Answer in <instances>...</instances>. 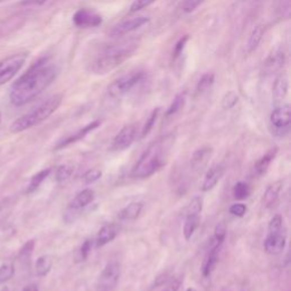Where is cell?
<instances>
[{"instance_id":"6da1fadb","label":"cell","mask_w":291,"mask_h":291,"mask_svg":"<svg viewBox=\"0 0 291 291\" xmlns=\"http://www.w3.org/2000/svg\"><path fill=\"white\" fill-rule=\"evenodd\" d=\"M57 74L56 65L49 63L47 58L40 59L12 85L10 92L12 104L23 106L33 100L54 82Z\"/></svg>"},{"instance_id":"7a4b0ae2","label":"cell","mask_w":291,"mask_h":291,"mask_svg":"<svg viewBox=\"0 0 291 291\" xmlns=\"http://www.w3.org/2000/svg\"><path fill=\"white\" fill-rule=\"evenodd\" d=\"M174 142L175 136L173 134L161 136L152 142L135 163L132 175L136 179H147L164 168L169 161Z\"/></svg>"},{"instance_id":"3957f363","label":"cell","mask_w":291,"mask_h":291,"mask_svg":"<svg viewBox=\"0 0 291 291\" xmlns=\"http://www.w3.org/2000/svg\"><path fill=\"white\" fill-rule=\"evenodd\" d=\"M139 48V41L129 40L121 44L112 45L102 49L97 56L89 64L88 70L92 74L105 75L107 73L114 71L127 61L136 49Z\"/></svg>"},{"instance_id":"277c9868","label":"cell","mask_w":291,"mask_h":291,"mask_svg":"<svg viewBox=\"0 0 291 291\" xmlns=\"http://www.w3.org/2000/svg\"><path fill=\"white\" fill-rule=\"evenodd\" d=\"M63 97L61 95H55L49 97L48 99L42 101L41 104L32 108L30 112L24 114L16 119V121L12 124L10 130L13 133H19L33 127L44 122L45 119L48 118L50 115H53L56 112L57 108L62 104Z\"/></svg>"},{"instance_id":"5b68a950","label":"cell","mask_w":291,"mask_h":291,"mask_svg":"<svg viewBox=\"0 0 291 291\" xmlns=\"http://www.w3.org/2000/svg\"><path fill=\"white\" fill-rule=\"evenodd\" d=\"M144 78V73L136 71L131 72L129 74L123 75L117 80H115L114 82L108 87V93L110 97L113 98H119L125 95L132 89L136 87L141 81Z\"/></svg>"},{"instance_id":"8992f818","label":"cell","mask_w":291,"mask_h":291,"mask_svg":"<svg viewBox=\"0 0 291 291\" xmlns=\"http://www.w3.org/2000/svg\"><path fill=\"white\" fill-rule=\"evenodd\" d=\"M28 54L21 53L13 55L0 62V85L11 81L20 72L27 62Z\"/></svg>"},{"instance_id":"52a82bcc","label":"cell","mask_w":291,"mask_h":291,"mask_svg":"<svg viewBox=\"0 0 291 291\" xmlns=\"http://www.w3.org/2000/svg\"><path fill=\"white\" fill-rule=\"evenodd\" d=\"M122 268L121 264L118 262H109L102 269L101 274L99 276V286L100 291H114L119 282L121 277Z\"/></svg>"},{"instance_id":"ba28073f","label":"cell","mask_w":291,"mask_h":291,"mask_svg":"<svg viewBox=\"0 0 291 291\" xmlns=\"http://www.w3.org/2000/svg\"><path fill=\"white\" fill-rule=\"evenodd\" d=\"M149 22L148 17L144 16H138V17H133V19L123 21L117 25H115L113 28L112 31H110V37L113 38H118V37H123L125 34H129L131 32L135 31L139 28L143 27L144 24H147Z\"/></svg>"},{"instance_id":"9c48e42d","label":"cell","mask_w":291,"mask_h":291,"mask_svg":"<svg viewBox=\"0 0 291 291\" xmlns=\"http://www.w3.org/2000/svg\"><path fill=\"white\" fill-rule=\"evenodd\" d=\"M269 122L272 126L276 130L288 131L291 124V107L285 104L277 107L273 110L271 116H269Z\"/></svg>"},{"instance_id":"30bf717a","label":"cell","mask_w":291,"mask_h":291,"mask_svg":"<svg viewBox=\"0 0 291 291\" xmlns=\"http://www.w3.org/2000/svg\"><path fill=\"white\" fill-rule=\"evenodd\" d=\"M136 135V127L134 124H127L119 130L118 133L115 135L113 140V149L114 151H124L129 148L133 143Z\"/></svg>"},{"instance_id":"8fae6325","label":"cell","mask_w":291,"mask_h":291,"mask_svg":"<svg viewBox=\"0 0 291 291\" xmlns=\"http://www.w3.org/2000/svg\"><path fill=\"white\" fill-rule=\"evenodd\" d=\"M73 22L78 28H96L101 24L102 19L96 12L82 8V10L76 12L74 16H73Z\"/></svg>"},{"instance_id":"7c38bea8","label":"cell","mask_w":291,"mask_h":291,"mask_svg":"<svg viewBox=\"0 0 291 291\" xmlns=\"http://www.w3.org/2000/svg\"><path fill=\"white\" fill-rule=\"evenodd\" d=\"M285 55L283 49L276 48L268 55L263 63V73L265 75H272L279 72L284 65Z\"/></svg>"},{"instance_id":"4fadbf2b","label":"cell","mask_w":291,"mask_h":291,"mask_svg":"<svg viewBox=\"0 0 291 291\" xmlns=\"http://www.w3.org/2000/svg\"><path fill=\"white\" fill-rule=\"evenodd\" d=\"M286 245V237L281 232H268L267 237L264 240V249L269 255H277L283 251Z\"/></svg>"},{"instance_id":"5bb4252c","label":"cell","mask_w":291,"mask_h":291,"mask_svg":"<svg viewBox=\"0 0 291 291\" xmlns=\"http://www.w3.org/2000/svg\"><path fill=\"white\" fill-rule=\"evenodd\" d=\"M212 156H213V148L211 145H203V147L197 149V151L192 154L190 160V165L192 170L196 171V172L203 171L207 166Z\"/></svg>"},{"instance_id":"9a60e30c","label":"cell","mask_w":291,"mask_h":291,"mask_svg":"<svg viewBox=\"0 0 291 291\" xmlns=\"http://www.w3.org/2000/svg\"><path fill=\"white\" fill-rule=\"evenodd\" d=\"M100 124H101L100 121H93L91 123L87 124V125H85L84 127H82V129H80L78 132H75L74 134L67 136L66 139H64L63 141H61V142L56 145V149L65 148V147H67V145L75 143V142H78V141L84 139L85 136H87L89 133H91L93 130H96L97 127H99Z\"/></svg>"},{"instance_id":"2e32d148","label":"cell","mask_w":291,"mask_h":291,"mask_svg":"<svg viewBox=\"0 0 291 291\" xmlns=\"http://www.w3.org/2000/svg\"><path fill=\"white\" fill-rule=\"evenodd\" d=\"M221 247L222 245H218V243L213 242L211 249H209L208 254L206 255V257H205V260L203 263L202 272H203L204 277L211 276V274L214 272V269H215L216 265L218 263V259H220Z\"/></svg>"},{"instance_id":"e0dca14e","label":"cell","mask_w":291,"mask_h":291,"mask_svg":"<svg viewBox=\"0 0 291 291\" xmlns=\"http://www.w3.org/2000/svg\"><path fill=\"white\" fill-rule=\"evenodd\" d=\"M225 172V169L223 165L218 164L213 166V168L209 169L207 171L206 175H205L204 178V181H203V185H202V190L204 192H207L209 190L214 189V188L216 187V185L218 182H220V180L223 178Z\"/></svg>"},{"instance_id":"ac0fdd59","label":"cell","mask_w":291,"mask_h":291,"mask_svg":"<svg viewBox=\"0 0 291 291\" xmlns=\"http://www.w3.org/2000/svg\"><path fill=\"white\" fill-rule=\"evenodd\" d=\"M119 228L116 224H106L99 230L96 238V247H104L107 243L112 242L115 238L117 237Z\"/></svg>"},{"instance_id":"d6986e66","label":"cell","mask_w":291,"mask_h":291,"mask_svg":"<svg viewBox=\"0 0 291 291\" xmlns=\"http://www.w3.org/2000/svg\"><path fill=\"white\" fill-rule=\"evenodd\" d=\"M95 199V191L90 188L83 189L73 198L72 202L70 203V209L72 211H80L84 207H87L88 205L91 204Z\"/></svg>"},{"instance_id":"ffe728a7","label":"cell","mask_w":291,"mask_h":291,"mask_svg":"<svg viewBox=\"0 0 291 291\" xmlns=\"http://www.w3.org/2000/svg\"><path fill=\"white\" fill-rule=\"evenodd\" d=\"M277 154V148H272L265 154L264 156H262L259 160L255 163L254 165V174L256 177H262L265 173L267 172V170L269 168V165L272 164V162L274 161V158L276 157Z\"/></svg>"},{"instance_id":"44dd1931","label":"cell","mask_w":291,"mask_h":291,"mask_svg":"<svg viewBox=\"0 0 291 291\" xmlns=\"http://www.w3.org/2000/svg\"><path fill=\"white\" fill-rule=\"evenodd\" d=\"M282 188H283V182L282 181H276L267 187V189L265 190L263 197V202L265 204V206L271 207L276 203V200L279 199L280 197Z\"/></svg>"},{"instance_id":"7402d4cb","label":"cell","mask_w":291,"mask_h":291,"mask_svg":"<svg viewBox=\"0 0 291 291\" xmlns=\"http://www.w3.org/2000/svg\"><path fill=\"white\" fill-rule=\"evenodd\" d=\"M142 208H143L142 203L140 202L131 203L118 213V218L123 221H133L135 218L139 217L141 212H142Z\"/></svg>"},{"instance_id":"603a6c76","label":"cell","mask_w":291,"mask_h":291,"mask_svg":"<svg viewBox=\"0 0 291 291\" xmlns=\"http://www.w3.org/2000/svg\"><path fill=\"white\" fill-rule=\"evenodd\" d=\"M288 91H289L288 79L283 75L277 76L274 81V84H273V98H274L276 101L283 100L286 95H288Z\"/></svg>"},{"instance_id":"cb8c5ba5","label":"cell","mask_w":291,"mask_h":291,"mask_svg":"<svg viewBox=\"0 0 291 291\" xmlns=\"http://www.w3.org/2000/svg\"><path fill=\"white\" fill-rule=\"evenodd\" d=\"M200 222L199 215H189L186 217L185 224H183V235H185L186 240H190L192 235L196 232V230L198 229Z\"/></svg>"},{"instance_id":"d4e9b609","label":"cell","mask_w":291,"mask_h":291,"mask_svg":"<svg viewBox=\"0 0 291 291\" xmlns=\"http://www.w3.org/2000/svg\"><path fill=\"white\" fill-rule=\"evenodd\" d=\"M50 172H51V169H45L40 171V172H38L37 174H34L31 178V180H30V182L28 185L27 194H32V192L36 191L38 188L41 186V183L49 177Z\"/></svg>"},{"instance_id":"484cf974","label":"cell","mask_w":291,"mask_h":291,"mask_svg":"<svg viewBox=\"0 0 291 291\" xmlns=\"http://www.w3.org/2000/svg\"><path fill=\"white\" fill-rule=\"evenodd\" d=\"M53 267V258L49 255H44L37 259L36 262V273L38 276L44 277L50 272Z\"/></svg>"},{"instance_id":"4316f807","label":"cell","mask_w":291,"mask_h":291,"mask_svg":"<svg viewBox=\"0 0 291 291\" xmlns=\"http://www.w3.org/2000/svg\"><path fill=\"white\" fill-rule=\"evenodd\" d=\"M264 36V28L262 25H257L254 30L249 37V40H248V45H247V49L248 53H252L256 48H257L258 45L260 44V41L263 39Z\"/></svg>"},{"instance_id":"83f0119b","label":"cell","mask_w":291,"mask_h":291,"mask_svg":"<svg viewBox=\"0 0 291 291\" xmlns=\"http://www.w3.org/2000/svg\"><path fill=\"white\" fill-rule=\"evenodd\" d=\"M232 195L235 199L238 200H245L250 195V188L246 182H237L233 187Z\"/></svg>"},{"instance_id":"f1b7e54d","label":"cell","mask_w":291,"mask_h":291,"mask_svg":"<svg viewBox=\"0 0 291 291\" xmlns=\"http://www.w3.org/2000/svg\"><path fill=\"white\" fill-rule=\"evenodd\" d=\"M158 113H160V108H156L155 110H153L151 115H149V117H148L147 121H145L142 130H141L140 139L145 138V136L151 133L154 125H155V123H156V119L158 117Z\"/></svg>"},{"instance_id":"f546056e","label":"cell","mask_w":291,"mask_h":291,"mask_svg":"<svg viewBox=\"0 0 291 291\" xmlns=\"http://www.w3.org/2000/svg\"><path fill=\"white\" fill-rule=\"evenodd\" d=\"M203 198L202 197H195L190 200L187 207V216L189 215H200L203 211Z\"/></svg>"},{"instance_id":"4dcf8cb0","label":"cell","mask_w":291,"mask_h":291,"mask_svg":"<svg viewBox=\"0 0 291 291\" xmlns=\"http://www.w3.org/2000/svg\"><path fill=\"white\" fill-rule=\"evenodd\" d=\"M185 101H186L185 93H180V95L175 97L173 102L169 107V109L166 110V116L170 117V116H172V115L177 114L179 110L182 108L183 105H185Z\"/></svg>"},{"instance_id":"1f68e13d","label":"cell","mask_w":291,"mask_h":291,"mask_svg":"<svg viewBox=\"0 0 291 291\" xmlns=\"http://www.w3.org/2000/svg\"><path fill=\"white\" fill-rule=\"evenodd\" d=\"M214 81H215V76H214V74H212V73H206V74H204L202 78H200L198 84H197V90H198V92L208 91L214 84Z\"/></svg>"},{"instance_id":"d6a6232c","label":"cell","mask_w":291,"mask_h":291,"mask_svg":"<svg viewBox=\"0 0 291 291\" xmlns=\"http://www.w3.org/2000/svg\"><path fill=\"white\" fill-rule=\"evenodd\" d=\"M73 172H74V168H73L72 165H68V164L61 165L56 171L57 182L63 183V182L67 181V180L71 178V175L73 174Z\"/></svg>"},{"instance_id":"836d02e7","label":"cell","mask_w":291,"mask_h":291,"mask_svg":"<svg viewBox=\"0 0 291 291\" xmlns=\"http://www.w3.org/2000/svg\"><path fill=\"white\" fill-rule=\"evenodd\" d=\"M91 250H92V240L87 239L80 247L78 255H76V262H84V260L89 257V255L91 254Z\"/></svg>"},{"instance_id":"e575fe53","label":"cell","mask_w":291,"mask_h":291,"mask_svg":"<svg viewBox=\"0 0 291 291\" xmlns=\"http://www.w3.org/2000/svg\"><path fill=\"white\" fill-rule=\"evenodd\" d=\"M15 268L12 263H5L0 266V283L11 280L14 275Z\"/></svg>"},{"instance_id":"d590c367","label":"cell","mask_w":291,"mask_h":291,"mask_svg":"<svg viewBox=\"0 0 291 291\" xmlns=\"http://www.w3.org/2000/svg\"><path fill=\"white\" fill-rule=\"evenodd\" d=\"M226 238V226L224 223H218L214 230V243H218V245H223Z\"/></svg>"},{"instance_id":"8d00e7d4","label":"cell","mask_w":291,"mask_h":291,"mask_svg":"<svg viewBox=\"0 0 291 291\" xmlns=\"http://www.w3.org/2000/svg\"><path fill=\"white\" fill-rule=\"evenodd\" d=\"M102 172L100 170L98 169H91V170H88L87 172H85L82 175V181L85 183V185H91V183H95L96 181H98L101 178Z\"/></svg>"},{"instance_id":"74e56055","label":"cell","mask_w":291,"mask_h":291,"mask_svg":"<svg viewBox=\"0 0 291 291\" xmlns=\"http://www.w3.org/2000/svg\"><path fill=\"white\" fill-rule=\"evenodd\" d=\"M283 229V217L280 214L273 216L268 223V232H281Z\"/></svg>"},{"instance_id":"f35d334b","label":"cell","mask_w":291,"mask_h":291,"mask_svg":"<svg viewBox=\"0 0 291 291\" xmlns=\"http://www.w3.org/2000/svg\"><path fill=\"white\" fill-rule=\"evenodd\" d=\"M238 100H239V97L237 93L233 91H230L226 93V95L223 97V99H222V107H223L224 109L233 108V107L237 105Z\"/></svg>"},{"instance_id":"ab89813d","label":"cell","mask_w":291,"mask_h":291,"mask_svg":"<svg viewBox=\"0 0 291 291\" xmlns=\"http://www.w3.org/2000/svg\"><path fill=\"white\" fill-rule=\"evenodd\" d=\"M205 0H185L182 5V11L186 13V14H189L192 13L195 10H197Z\"/></svg>"},{"instance_id":"60d3db41","label":"cell","mask_w":291,"mask_h":291,"mask_svg":"<svg viewBox=\"0 0 291 291\" xmlns=\"http://www.w3.org/2000/svg\"><path fill=\"white\" fill-rule=\"evenodd\" d=\"M229 212L232 214V215L237 216V217H243V216H245V214L247 213V206H246L245 204H242V203L233 204L232 206L230 207Z\"/></svg>"},{"instance_id":"b9f144b4","label":"cell","mask_w":291,"mask_h":291,"mask_svg":"<svg viewBox=\"0 0 291 291\" xmlns=\"http://www.w3.org/2000/svg\"><path fill=\"white\" fill-rule=\"evenodd\" d=\"M156 0H134L133 4H132V6L130 8V12L131 13H136L141 10H144L145 7L151 6L153 3H155Z\"/></svg>"},{"instance_id":"7bdbcfd3","label":"cell","mask_w":291,"mask_h":291,"mask_svg":"<svg viewBox=\"0 0 291 291\" xmlns=\"http://www.w3.org/2000/svg\"><path fill=\"white\" fill-rule=\"evenodd\" d=\"M182 279L181 277H173V279H170L165 283V288L163 291H179L180 286L182 284Z\"/></svg>"},{"instance_id":"ee69618b","label":"cell","mask_w":291,"mask_h":291,"mask_svg":"<svg viewBox=\"0 0 291 291\" xmlns=\"http://www.w3.org/2000/svg\"><path fill=\"white\" fill-rule=\"evenodd\" d=\"M34 245H36V242H34V240H30V241H28L27 243H25L22 249H21V256H22V257L25 258V259H28V258L31 257L33 249H34Z\"/></svg>"},{"instance_id":"f6af8a7d","label":"cell","mask_w":291,"mask_h":291,"mask_svg":"<svg viewBox=\"0 0 291 291\" xmlns=\"http://www.w3.org/2000/svg\"><path fill=\"white\" fill-rule=\"evenodd\" d=\"M188 39H189V38H188V36L183 37L182 39H180V41L178 42L177 46H175V48H174V57H178V56H180V55H181L182 50H183V48H185V45L187 44Z\"/></svg>"},{"instance_id":"bcb514c9","label":"cell","mask_w":291,"mask_h":291,"mask_svg":"<svg viewBox=\"0 0 291 291\" xmlns=\"http://www.w3.org/2000/svg\"><path fill=\"white\" fill-rule=\"evenodd\" d=\"M46 3H47V0H22V2H21V5H23V6H32V5L41 6Z\"/></svg>"},{"instance_id":"7dc6e473","label":"cell","mask_w":291,"mask_h":291,"mask_svg":"<svg viewBox=\"0 0 291 291\" xmlns=\"http://www.w3.org/2000/svg\"><path fill=\"white\" fill-rule=\"evenodd\" d=\"M23 291H39V289H38V286L36 284H29L25 286Z\"/></svg>"},{"instance_id":"c3c4849f","label":"cell","mask_w":291,"mask_h":291,"mask_svg":"<svg viewBox=\"0 0 291 291\" xmlns=\"http://www.w3.org/2000/svg\"><path fill=\"white\" fill-rule=\"evenodd\" d=\"M220 291H232L230 288H222Z\"/></svg>"},{"instance_id":"681fc988","label":"cell","mask_w":291,"mask_h":291,"mask_svg":"<svg viewBox=\"0 0 291 291\" xmlns=\"http://www.w3.org/2000/svg\"><path fill=\"white\" fill-rule=\"evenodd\" d=\"M186 291H197L195 288H188Z\"/></svg>"},{"instance_id":"f907efd6","label":"cell","mask_w":291,"mask_h":291,"mask_svg":"<svg viewBox=\"0 0 291 291\" xmlns=\"http://www.w3.org/2000/svg\"><path fill=\"white\" fill-rule=\"evenodd\" d=\"M0 117H2V113H0Z\"/></svg>"}]
</instances>
